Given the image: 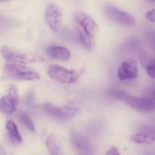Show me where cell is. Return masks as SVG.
Returning a JSON list of instances; mask_svg holds the SVG:
<instances>
[{
	"label": "cell",
	"mask_w": 155,
	"mask_h": 155,
	"mask_svg": "<svg viewBox=\"0 0 155 155\" xmlns=\"http://www.w3.org/2000/svg\"><path fill=\"white\" fill-rule=\"evenodd\" d=\"M44 111L53 118L61 120H67L76 116L78 109L72 106L59 107L51 104H45L43 106Z\"/></svg>",
	"instance_id": "obj_7"
},
{
	"label": "cell",
	"mask_w": 155,
	"mask_h": 155,
	"mask_svg": "<svg viewBox=\"0 0 155 155\" xmlns=\"http://www.w3.org/2000/svg\"><path fill=\"white\" fill-rule=\"evenodd\" d=\"M153 100H154L155 101V89L153 91V93H152V95L150 96Z\"/></svg>",
	"instance_id": "obj_23"
},
{
	"label": "cell",
	"mask_w": 155,
	"mask_h": 155,
	"mask_svg": "<svg viewBox=\"0 0 155 155\" xmlns=\"http://www.w3.org/2000/svg\"><path fill=\"white\" fill-rule=\"evenodd\" d=\"M138 74L137 62L133 58H128L123 61L117 70L118 78L121 81L136 79Z\"/></svg>",
	"instance_id": "obj_11"
},
{
	"label": "cell",
	"mask_w": 155,
	"mask_h": 155,
	"mask_svg": "<svg viewBox=\"0 0 155 155\" xmlns=\"http://www.w3.org/2000/svg\"><path fill=\"white\" fill-rule=\"evenodd\" d=\"M18 118L28 130L31 132H35L34 124L27 114L23 112H20L18 113Z\"/></svg>",
	"instance_id": "obj_17"
},
{
	"label": "cell",
	"mask_w": 155,
	"mask_h": 155,
	"mask_svg": "<svg viewBox=\"0 0 155 155\" xmlns=\"http://www.w3.org/2000/svg\"><path fill=\"white\" fill-rule=\"evenodd\" d=\"M6 129L10 139L15 143H19L22 141L21 135L17 126L12 120H8L6 123Z\"/></svg>",
	"instance_id": "obj_15"
},
{
	"label": "cell",
	"mask_w": 155,
	"mask_h": 155,
	"mask_svg": "<svg viewBox=\"0 0 155 155\" xmlns=\"http://www.w3.org/2000/svg\"><path fill=\"white\" fill-rule=\"evenodd\" d=\"M104 12L108 19L121 25L133 26L136 24L134 17L129 13L112 5H107L104 7Z\"/></svg>",
	"instance_id": "obj_6"
},
{
	"label": "cell",
	"mask_w": 155,
	"mask_h": 155,
	"mask_svg": "<svg viewBox=\"0 0 155 155\" xmlns=\"http://www.w3.org/2000/svg\"><path fill=\"white\" fill-rule=\"evenodd\" d=\"M62 18V12L58 5L50 3L46 6L45 12V19L46 23L54 32L59 31Z\"/></svg>",
	"instance_id": "obj_9"
},
{
	"label": "cell",
	"mask_w": 155,
	"mask_h": 155,
	"mask_svg": "<svg viewBox=\"0 0 155 155\" xmlns=\"http://www.w3.org/2000/svg\"><path fill=\"white\" fill-rule=\"evenodd\" d=\"M149 2H151L152 3H155V0H150V1H149Z\"/></svg>",
	"instance_id": "obj_24"
},
{
	"label": "cell",
	"mask_w": 155,
	"mask_h": 155,
	"mask_svg": "<svg viewBox=\"0 0 155 155\" xmlns=\"http://www.w3.org/2000/svg\"><path fill=\"white\" fill-rule=\"evenodd\" d=\"M140 62L146 70L147 75L155 78V58L146 51L141 50L139 52Z\"/></svg>",
	"instance_id": "obj_12"
},
{
	"label": "cell",
	"mask_w": 155,
	"mask_h": 155,
	"mask_svg": "<svg viewBox=\"0 0 155 155\" xmlns=\"http://www.w3.org/2000/svg\"><path fill=\"white\" fill-rule=\"evenodd\" d=\"M146 18L149 22L155 23V9L150 10L147 13Z\"/></svg>",
	"instance_id": "obj_19"
},
{
	"label": "cell",
	"mask_w": 155,
	"mask_h": 155,
	"mask_svg": "<svg viewBox=\"0 0 155 155\" xmlns=\"http://www.w3.org/2000/svg\"><path fill=\"white\" fill-rule=\"evenodd\" d=\"M46 147L52 155H62L61 146L60 140L54 134L47 136L45 141Z\"/></svg>",
	"instance_id": "obj_14"
},
{
	"label": "cell",
	"mask_w": 155,
	"mask_h": 155,
	"mask_svg": "<svg viewBox=\"0 0 155 155\" xmlns=\"http://www.w3.org/2000/svg\"><path fill=\"white\" fill-rule=\"evenodd\" d=\"M105 155H121L118 149L114 147H111Z\"/></svg>",
	"instance_id": "obj_21"
},
{
	"label": "cell",
	"mask_w": 155,
	"mask_h": 155,
	"mask_svg": "<svg viewBox=\"0 0 155 155\" xmlns=\"http://www.w3.org/2000/svg\"><path fill=\"white\" fill-rule=\"evenodd\" d=\"M5 74L12 79L20 81H35L40 79L37 72L25 66L19 64H7L5 66Z\"/></svg>",
	"instance_id": "obj_5"
},
{
	"label": "cell",
	"mask_w": 155,
	"mask_h": 155,
	"mask_svg": "<svg viewBox=\"0 0 155 155\" xmlns=\"http://www.w3.org/2000/svg\"><path fill=\"white\" fill-rule=\"evenodd\" d=\"M137 37H133L129 41V44L133 48H137L141 45V42Z\"/></svg>",
	"instance_id": "obj_20"
},
{
	"label": "cell",
	"mask_w": 155,
	"mask_h": 155,
	"mask_svg": "<svg viewBox=\"0 0 155 155\" xmlns=\"http://www.w3.org/2000/svg\"><path fill=\"white\" fill-rule=\"evenodd\" d=\"M46 53L51 58L61 61H67L71 57V53L68 49L59 45L50 47Z\"/></svg>",
	"instance_id": "obj_13"
},
{
	"label": "cell",
	"mask_w": 155,
	"mask_h": 155,
	"mask_svg": "<svg viewBox=\"0 0 155 155\" xmlns=\"http://www.w3.org/2000/svg\"><path fill=\"white\" fill-rule=\"evenodd\" d=\"M73 19L74 28L79 40L86 50L92 51L98 32V25L91 16L82 12L75 13Z\"/></svg>",
	"instance_id": "obj_1"
},
{
	"label": "cell",
	"mask_w": 155,
	"mask_h": 155,
	"mask_svg": "<svg viewBox=\"0 0 155 155\" xmlns=\"http://www.w3.org/2000/svg\"><path fill=\"white\" fill-rule=\"evenodd\" d=\"M83 70L69 69L62 66L52 64L48 67V75L53 80L63 84H72L77 82L83 73Z\"/></svg>",
	"instance_id": "obj_3"
},
{
	"label": "cell",
	"mask_w": 155,
	"mask_h": 155,
	"mask_svg": "<svg viewBox=\"0 0 155 155\" xmlns=\"http://www.w3.org/2000/svg\"><path fill=\"white\" fill-rule=\"evenodd\" d=\"M109 94L113 98L123 102L138 112L149 113L155 111V101L151 97H137L119 89H111Z\"/></svg>",
	"instance_id": "obj_2"
},
{
	"label": "cell",
	"mask_w": 155,
	"mask_h": 155,
	"mask_svg": "<svg viewBox=\"0 0 155 155\" xmlns=\"http://www.w3.org/2000/svg\"><path fill=\"white\" fill-rule=\"evenodd\" d=\"M1 52L6 61L12 63L30 64L43 61V58L38 56L6 45L2 46Z\"/></svg>",
	"instance_id": "obj_4"
},
{
	"label": "cell",
	"mask_w": 155,
	"mask_h": 155,
	"mask_svg": "<svg viewBox=\"0 0 155 155\" xmlns=\"http://www.w3.org/2000/svg\"><path fill=\"white\" fill-rule=\"evenodd\" d=\"M148 42L155 52V31L151 30L147 33Z\"/></svg>",
	"instance_id": "obj_18"
},
{
	"label": "cell",
	"mask_w": 155,
	"mask_h": 155,
	"mask_svg": "<svg viewBox=\"0 0 155 155\" xmlns=\"http://www.w3.org/2000/svg\"><path fill=\"white\" fill-rule=\"evenodd\" d=\"M0 155H7L4 148L0 145Z\"/></svg>",
	"instance_id": "obj_22"
},
{
	"label": "cell",
	"mask_w": 155,
	"mask_h": 155,
	"mask_svg": "<svg viewBox=\"0 0 155 155\" xmlns=\"http://www.w3.org/2000/svg\"><path fill=\"white\" fill-rule=\"evenodd\" d=\"M19 100L18 89L15 85H12L9 87L8 94L0 99V111L5 114H12L16 110Z\"/></svg>",
	"instance_id": "obj_8"
},
{
	"label": "cell",
	"mask_w": 155,
	"mask_h": 155,
	"mask_svg": "<svg viewBox=\"0 0 155 155\" xmlns=\"http://www.w3.org/2000/svg\"><path fill=\"white\" fill-rule=\"evenodd\" d=\"M130 140L137 143L150 144L154 142L155 136L150 133H138L132 135Z\"/></svg>",
	"instance_id": "obj_16"
},
{
	"label": "cell",
	"mask_w": 155,
	"mask_h": 155,
	"mask_svg": "<svg viewBox=\"0 0 155 155\" xmlns=\"http://www.w3.org/2000/svg\"><path fill=\"white\" fill-rule=\"evenodd\" d=\"M70 137L77 155H92L91 144L83 135L77 131L72 130L70 133Z\"/></svg>",
	"instance_id": "obj_10"
}]
</instances>
